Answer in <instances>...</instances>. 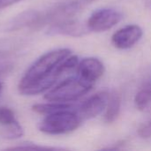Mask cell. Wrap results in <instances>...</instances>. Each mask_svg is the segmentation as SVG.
Masks as SVG:
<instances>
[{
  "label": "cell",
  "instance_id": "3",
  "mask_svg": "<svg viewBox=\"0 0 151 151\" xmlns=\"http://www.w3.org/2000/svg\"><path fill=\"white\" fill-rule=\"evenodd\" d=\"M81 119L73 110L60 111L45 115L38 129L46 134L59 135L73 132L81 125Z\"/></svg>",
  "mask_w": 151,
  "mask_h": 151
},
{
  "label": "cell",
  "instance_id": "2",
  "mask_svg": "<svg viewBox=\"0 0 151 151\" xmlns=\"http://www.w3.org/2000/svg\"><path fill=\"white\" fill-rule=\"evenodd\" d=\"M93 85V83H90L77 75L76 77H71L62 81L58 85L52 87L45 94L44 98L48 102H73L88 93Z\"/></svg>",
  "mask_w": 151,
  "mask_h": 151
},
{
  "label": "cell",
  "instance_id": "12",
  "mask_svg": "<svg viewBox=\"0 0 151 151\" xmlns=\"http://www.w3.org/2000/svg\"><path fill=\"white\" fill-rule=\"evenodd\" d=\"M138 135L143 139H149L151 138V119L142 124L138 130Z\"/></svg>",
  "mask_w": 151,
  "mask_h": 151
},
{
  "label": "cell",
  "instance_id": "6",
  "mask_svg": "<svg viewBox=\"0 0 151 151\" xmlns=\"http://www.w3.org/2000/svg\"><path fill=\"white\" fill-rule=\"evenodd\" d=\"M142 35V29L138 25H127L113 34L111 42L118 49H129L140 41Z\"/></svg>",
  "mask_w": 151,
  "mask_h": 151
},
{
  "label": "cell",
  "instance_id": "8",
  "mask_svg": "<svg viewBox=\"0 0 151 151\" xmlns=\"http://www.w3.org/2000/svg\"><path fill=\"white\" fill-rule=\"evenodd\" d=\"M0 125L6 128L4 136L9 139L19 138L24 131L21 125L17 120L14 112L7 107H0Z\"/></svg>",
  "mask_w": 151,
  "mask_h": 151
},
{
  "label": "cell",
  "instance_id": "14",
  "mask_svg": "<svg viewBox=\"0 0 151 151\" xmlns=\"http://www.w3.org/2000/svg\"><path fill=\"white\" fill-rule=\"evenodd\" d=\"M1 89H2V82L0 81V93H1Z\"/></svg>",
  "mask_w": 151,
  "mask_h": 151
},
{
  "label": "cell",
  "instance_id": "1",
  "mask_svg": "<svg viewBox=\"0 0 151 151\" xmlns=\"http://www.w3.org/2000/svg\"><path fill=\"white\" fill-rule=\"evenodd\" d=\"M71 54L69 49H57L37 58L19 80V94L35 96L54 87L63 74L77 68L79 58Z\"/></svg>",
  "mask_w": 151,
  "mask_h": 151
},
{
  "label": "cell",
  "instance_id": "10",
  "mask_svg": "<svg viewBox=\"0 0 151 151\" xmlns=\"http://www.w3.org/2000/svg\"><path fill=\"white\" fill-rule=\"evenodd\" d=\"M32 110L36 113L42 115H47L50 113L66 111V110H73V105L70 103H60V102H49L47 104H38L32 107Z\"/></svg>",
  "mask_w": 151,
  "mask_h": 151
},
{
  "label": "cell",
  "instance_id": "7",
  "mask_svg": "<svg viewBox=\"0 0 151 151\" xmlns=\"http://www.w3.org/2000/svg\"><path fill=\"white\" fill-rule=\"evenodd\" d=\"M76 69L79 77L93 84L101 78L104 73V64L96 58H83L79 62Z\"/></svg>",
  "mask_w": 151,
  "mask_h": 151
},
{
  "label": "cell",
  "instance_id": "13",
  "mask_svg": "<svg viewBox=\"0 0 151 151\" xmlns=\"http://www.w3.org/2000/svg\"><path fill=\"white\" fill-rule=\"evenodd\" d=\"M21 1H23V0H0V9L8 7L10 5H12L14 4H17Z\"/></svg>",
  "mask_w": 151,
  "mask_h": 151
},
{
  "label": "cell",
  "instance_id": "11",
  "mask_svg": "<svg viewBox=\"0 0 151 151\" xmlns=\"http://www.w3.org/2000/svg\"><path fill=\"white\" fill-rule=\"evenodd\" d=\"M135 105L140 110H145L151 104V77L140 88L135 96Z\"/></svg>",
  "mask_w": 151,
  "mask_h": 151
},
{
  "label": "cell",
  "instance_id": "4",
  "mask_svg": "<svg viewBox=\"0 0 151 151\" xmlns=\"http://www.w3.org/2000/svg\"><path fill=\"white\" fill-rule=\"evenodd\" d=\"M122 19L119 11L111 8H104L92 13L87 22V27L94 32H104L111 29Z\"/></svg>",
  "mask_w": 151,
  "mask_h": 151
},
{
  "label": "cell",
  "instance_id": "9",
  "mask_svg": "<svg viewBox=\"0 0 151 151\" xmlns=\"http://www.w3.org/2000/svg\"><path fill=\"white\" fill-rule=\"evenodd\" d=\"M121 102L122 97L120 93H119L118 91H113L111 94L109 95V100L104 116L105 121L107 123H112L118 119L121 109Z\"/></svg>",
  "mask_w": 151,
  "mask_h": 151
},
{
  "label": "cell",
  "instance_id": "5",
  "mask_svg": "<svg viewBox=\"0 0 151 151\" xmlns=\"http://www.w3.org/2000/svg\"><path fill=\"white\" fill-rule=\"evenodd\" d=\"M109 95L110 94L105 91L98 92L83 102L78 111L80 118L81 119H89L102 113V111L106 109Z\"/></svg>",
  "mask_w": 151,
  "mask_h": 151
}]
</instances>
